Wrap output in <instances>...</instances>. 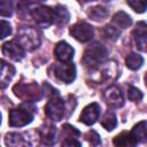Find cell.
<instances>
[{
    "label": "cell",
    "mask_w": 147,
    "mask_h": 147,
    "mask_svg": "<svg viewBox=\"0 0 147 147\" xmlns=\"http://www.w3.org/2000/svg\"><path fill=\"white\" fill-rule=\"evenodd\" d=\"M107 57H108V52L105 48V46H102L99 42H93L84 52L82 62L86 68L91 70H95L96 68H99V65L105 63Z\"/></svg>",
    "instance_id": "cell-1"
},
{
    "label": "cell",
    "mask_w": 147,
    "mask_h": 147,
    "mask_svg": "<svg viewBox=\"0 0 147 147\" xmlns=\"http://www.w3.org/2000/svg\"><path fill=\"white\" fill-rule=\"evenodd\" d=\"M17 40L24 47V49L32 51L40 44V37L38 31L32 26H23L18 30Z\"/></svg>",
    "instance_id": "cell-2"
},
{
    "label": "cell",
    "mask_w": 147,
    "mask_h": 147,
    "mask_svg": "<svg viewBox=\"0 0 147 147\" xmlns=\"http://www.w3.org/2000/svg\"><path fill=\"white\" fill-rule=\"evenodd\" d=\"M45 114L48 118H51L52 121L59 122L63 118L64 114H65V105L64 101L59 99V98H53L51 99L46 107H45Z\"/></svg>",
    "instance_id": "cell-3"
},
{
    "label": "cell",
    "mask_w": 147,
    "mask_h": 147,
    "mask_svg": "<svg viewBox=\"0 0 147 147\" xmlns=\"http://www.w3.org/2000/svg\"><path fill=\"white\" fill-rule=\"evenodd\" d=\"M32 17L37 22V24L41 28H48L54 23V8L40 6L34 8L31 11Z\"/></svg>",
    "instance_id": "cell-4"
},
{
    "label": "cell",
    "mask_w": 147,
    "mask_h": 147,
    "mask_svg": "<svg viewBox=\"0 0 147 147\" xmlns=\"http://www.w3.org/2000/svg\"><path fill=\"white\" fill-rule=\"evenodd\" d=\"M70 34L78 41L80 42H86L90 41L93 36H94V30L93 28L85 22H79L75 24L74 26L70 28Z\"/></svg>",
    "instance_id": "cell-5"
},
{
    "label": "cell",
    "mask_w": 147,
    "mask_h": 147,
    "mask_svg": "<svg viewBox=\"0 0 147 147\" xmlns=\"http://www.w3.org/2000/svg\"><path fill=\"white\" fill-rule=\"evenodd\" d=\"M14 93L16 96L28 101H34L40 99L39 88L37 85L33 84H18L14 87Z\"/></svg>",
    "instance_id": "cell-6"
},
{
    "label": "cell",
    "mask_w": 147,
    "mask_h": 147,
    "mask_svg": "<svg viewBox=\"0 0 147 147\" xmlns=\"http://www.w3.org/2000/svg\"><path fill=\"white\" fill-rule=\"evenodd\" d=\"M33 116L30 111L23 109H11L9 111V125L13 127H21L32 122Z\"/></svg>",
    "instance_id": "cell-7"
},
{
    "label": "cell",
    "mask_w": 147,
    "mask_h": 147,
    "mask_svg": "<svg viewBox=\"0 0 147 147\" xmlns=\"http://www.w3.org/2000/svg\"><path fill=\"white\" fill-rule=\"evenodd\" d=\"M1 51H2L3 55H6V56H8L15 61H21L25 54L24 47L21 45V42L17 39L5 42L1 47Z\"/></svg>",
    "instance_id": "cell-8"
},
{
    "label": "cell",
    "mask_w": 147,
    "mask_h": 147,
    "mask_svg": "<svg viewBox=\"0 0 147 147\" xmlns=\"http://www.w3.org/2000/svg\"><path fill=\"white\" fill-rule=\"evenodd\" d=\"M55 76L63 83L70 84L76 78V67L74 63L63 62L62 64H57L54 68Z\"/></svg>",
    "instance_id": "cell-9"
},
{
    "label": "cell",
    "mask_w": 147,
    "mask_h": 147,
    "mask_svg": "<svg viewBox=\"0 0 147 147\" xmlns=\"http://www.w3.org/2000/svg\"><path fill=\"white\" fill-rule=\"evenodd\" d=\"M103 99L106 103L111 108H119L124 105V98L121 88L116 85L108 87L103 93Z\"/></svg>",
    "instance_id": "cell-10"
},
{
    "label": "cell",
    "mask_w": 147,
    "mask_h": 147,
    "mask_svg": "<svg viewBox=\"0 0 147 147\" xmlns=\"http://www.w3.org/2000/svg\"><path fill=\"white\" fill-rule=\"evenodd\" d=\"M99 116H100V106L96 102H93V103L87 105L83 109L79 121L82 123H84L85 125H92L95 123V121L99 118Z\"/></svg>",
    "instance_id": "cell-11"
},
{
    "label": "cell",
    "mask_w": 147,
    "mask_h": 147,
    "mask_svg": "<svg viewBox=\"0 0 147 147\" xmlns=\"http://www.w3.org/2000/svg\"><path fill=\"white\" fill-rule=\"evenodd\" d=\"M54 54L60 62H70L74 57L75 51L67 41H59L55 45Z\"/></svg>",
    "instance_id": "cell-12"
},
{
    "label": "cell",
    "mask_w": 147,
    "mask_h": 147,
    "mask_svg": "<svg viewBox=\"0 0 147 147\" xmlns=\"http://www.w3.org/2000/svg\"><path fill=\"white\" fill-rule=\"evenodd\" d=\"M133 36L136 39L137 47L140 51L147 52V23L145 22L137 23L133 30Z\"/></svg>",
    "instance_id": "cell-13"
},
{
    "label": "cell",
    "mask_w": 147,
    "mask_h": 147,
    "mask_svg": "<svg viewBox=\"0 0 147 147\" xmlns=\"http://www.w3.org/2000/svg\"><path fill=\"white\" fill-rule=\"evenodd\" d=\"M137 142H145L147 141V121H141L136 124L132 130L130 131Z\"/></svg>",
    "instance_id": "cell-14"
},
{
    "label": "cell",
    "mask_w": 147,
    "mask_h": 147,
    "mask_svg": "<svg viewBox=\"0 0 147 147\" xmlns=\"http://www.w3.org/2000/svg\"><path fill=\"white\" fill-rule=\"evenodd\" d=\"M15 74V68L11 64H8L5 60L1 61V75H0V79H1V87L5 88L7 86V84L9 83V80L13 78Z\"/></svg>",
    "instance_id": "cell-15"
},
{
    "label": "cell",
    "mask_w": 147,
    "mask_h": 147,
    "mask_svg": "<svg viewBox=\"0 0 147 147\" xmlns=\"http://www.w3.org/2000/svg\"><path fill=\"white\" fill-rule=\"evenodd\" d=\"M138 142L131 134V132H123L114 138V145L115 146H136Z\"/></svg>",
    "instance_id": "cell-16"
},
{
    "label": "cell",
    "mask_w": 147,
    "mask_h": 147,
    "mask_svg": "<svg viewBox=\"0 0 147 147\" xmlns=\"http://www.w3.org/2000/svg\"><path fill=\"white\" fill-rule=\"evenodd\" d=\"M69 18H70V14L65 7L56 6L54 8V23L55 24L57 25L67 24L69 22Z\"/></svg>",
    "instance_id": "cell-17"
},
{
    "label": "cell",
    "mask_w": 147,
    "mask_h": 147,
    "mask_svg": "<svg viewBox=\"0 0 147 147\" xmlns=\"http://www.w3.org/2000/svg\"><path fill=\"white\" fill-rule=\"evenodd\" d=\"M40 137H41V141L46 145H53L55 142V138H56V130L53 126H44L40 127Z\"/></svg>",
    "instance_id": "cell-18"
},
{
    "label": "cell",
    "mask_w": 147,
    "mask_h": 147,
    "mask_svg": "<svg viewBox=\"0 0 147 147\" xmlns=\"http://www.w3.org/2000/svg\"><path fill=\"white\" fill-rule=\"evenodd\" d=\"M113 23L121 29H126L132 24V20L131 17L124 13V11H117L114 16H113Z\"/></svg>",
    "instance_id": "cell-19"
},
{
    "label": "cell",
    "mask_w": 147,
    "mask_h": 147,
    "mask_svg": "<svg viewBox=\"0 0 147 147\" xmlns=\"http://www.w3.org/2000/svg\"><path fill=\"white\" fill-rule=\"evenodd\" d=\"M125 64L129 69L131 70H138L141 68V65L144 64V59L141 55L136 54V53H131L126 56L125 59Z\"/></svg>",
    "instance_id": "cell-20"
},
{
    "label": "cell",
    "mask_w": 147,
    "mask_h": 147,
    "mask_svg": "<svg viewBox=\"0 0 147 147\" xmlns=\"http://www.w3.org/2000/svg\"><path fill=\"white\" fill-rule=\"evenodd\" d=\"M87 15L91 20L99 22V21H103L108 16V10L102 6H95L90 8V10L87 11Z\"/></svg>",
    "instance_id": "cell-21"
},
{
    "label": "cell",
    "mask_w": 147,
    "mask_h": 147,
    "mask_svg": "<svg viewBox=\"0 0 147 147\" xmlns=\"http://www.w3.org/2000/svg\"><path fill=\"white\" fill-rule=\"evenodd\" d=\"M101 125L107 130V131H111L116 127L117 125V118L115 116V114L113 111H107L102 118H101Z\"/></svg>",
    "instance_id": "cell-22"
},
{
    "label": "cell",
    "mask_w": 147,
    "mask_h": 147,
    "mask_svg": "<svg viewBox=\"0 0 147 147\" xmlns=\"http://www.w3.org/2000/svg\"><path fill=\"white\" fill-rule=\"evenodd\" d=\"M127 5L138 14H142L147 9V0H127Z\"/></svg>",
    "instance_id": "cell-23"
},
{
    "label": "cell",
    "mask_w": 147,
    "mask_h": 147,
    "mask_svg": "<svg viewBox=\"0 0 147 147\" xmlns=\"http://www.w3.org/2000/svg\"><path fill=\"white\" fill-rule=\"evenodd\" d=\"M6 145L8 146H18V145H23V139H22V134L20 133H9L6 136Z\"/></svg>",
    "instance_id": "cell-24"
},
{
    "label": "cell",
    "mask_w": 147,
    "mask_h": 147,
    "mask_svg": "<svg viewBox=\"0 0 147 147\" xmlns=\"http://www.w3.org/2000/svg\"><path fill=\"white\" fill-rule=\"evenodd\" d=\"M103 33H105V36H106L108 39L116 40V39L119 37L121 31H119L117 28L113 26V25H107V26H105V29H103Z\"/></svg>",
    "instance_id": "cell-25"
},
{
    "label": "cell",
    "mask_w": 147,
    "mask_h": 147,
    "mask_svg": "<svg viewBox=\"0 0 147 147\" xmlns=\"http://www.w3.org/2000/svg\"><path fill=\"white\" fill-rule=\"evenodd\" d=\"M127 96H129V100L131 101H134V102H138L142 99V92L134 87V86H129L127 88Z\"/></svg>",
    "instance_id": "cell-26"
},
{
    "label": "cell",
    "mask_w": 147,
    "mask_h": 147,
    "mask_svg": "<svg viewBox=\"0 0 147 147\" xmlns=\"http://www.w3.org/2000/svg\"><path fill=\"white\" fill-rule=\"evenodd\" d=\"M0 14H1V16H11V14H13V3L10 1L1 0V2H0Z\"/></svg>",
    "instance_id": "cell-27"
},
{
    "label": "cell",
    "mask_w": 147,
    "mask_h": 147,
    "mask_svg": "<svg viewBox=\"0 0 147 147\" xmlns=\"http://www.w3.org/2000/svg\"><path fill=\"white\" fill-rule=\"evenodd\" d=\"M11 33V26L8 22L6 21H1V33H0V38L1 39H5L7 36H9Z\"/></svg>",
    "instance_id": "cell-28"
},
{
    "label": "cell",
    "mask_w": 147,
    "mask_h": 147,
    "mask_svg": "<svg viewBox=\"0 0 147 147\" xmlns=\"http://www.w3.org/2000/svg\"><path fill=\"white\" fill-rule=\"evenodd\" d=\"M87 139H88V141H90L92 145H94V146H98V145L101 144L100 137H99V134H98L95 131H90V132L87 133Z\"/></svg>",
    "instance_id": "cell-29"
},
{
    "label": "cell",
    "mask_w": 147,
    "mask_h": 147,
    "mask_svg": "<svg viewBox=\"0 0 147 147\" xmlns=\"http://www.w3.org/2000/svg\"><path fill=\"white\" fill-rule=\"evenodd\" d=\"M62 145L63 146H80V142L79 141H77L75 138H67L63 142H62Z\"/></svg>",
    "instance_id": "cell-30"
},
{
    "label": "cell",
    "mask_w": 147,
    "mask_h": 147,
    "mask_svg": "<svg viewBox=\"0 0 147 147\" xmlns=\"http://www.w3.org/2000/svg\"><path fill=\"white\" fill-rule=\"evenodd\" d=\"M28 1V0H26ZM30 2H42V1H45V0H29Z\"/></svg>",
    "instance_id": "cell-31"
},
{
    "label": "cell",
    "mask_w": 147,
    "mask_h": 147,
    "mask_svg": "<svg viewBox=\"0 0 147 147\" xmlns=\"http://www.w3.org/2000/svg\"><path fill=\"white\" fill-rule=\"evenodd\" d=\"M145 84H146V86H147V72H146V75H145Z\"/></svg>",
    "instance_id": "cell-32"
},
{
    "label": "cell",
    "mask_w": 147,
    "mask_h": 147,
    "mask_svg": "<svg viewBox=\"0 0 147 147\" xmlns=\"http://www.w3.org/2000/svg\"><path fill=\"white\" fill-rule=\"evenodd\" d=\"M79 2H88V1H92V0H78Z\"/></svg>",
    "instance_id": "cell-33"
}]
</instances>
